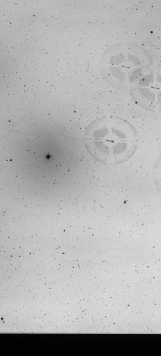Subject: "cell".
I'll return each instance as SVG.
<instances>
[{"instance_id":"6da1fadb","label":"cell","mask_w":161,"mask_h":356,"mask_svg":"<svg viewBox=\"0 0 161 356\" xmlns=\"http://www.w3.org/2000/svg\"><path fill=\"white\" fill-rule=\"evenodd\" d=\"M85 142L96 159L113 164L131 156L136 148L137 135L128 122L117 117H105L89 125Z\"/></svg>"},{"instance_id":"7a4b0ae2","label":"cell","mask_w":161,"mask_h":356,"mask_svg":"<svg viewBox=\"0 0 161 356\" xmlns=\"http://www.w3.org/2000/svg\"><path fill=\"white\" fill-rule=\"evenodd\" d=\"M101 67L105 79L121 90L151 80L155 72L151 55L132 44H117L107 49L101 58Z\"/></svg>"}]
</instances>
